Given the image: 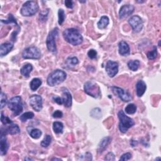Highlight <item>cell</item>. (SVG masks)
<instances>
[{
    "label": "cell",
    "mask_w": 161,
    "mask_h": 161,
    "mask_svg": "<svg viewBox=\"0 0 161 161\" xmlns=\"http://www.w3.org/2000/svg\"><path fill=\"white\" fill-rule=\"evenodd\" d=\"M131 158V154L129 152H127V153L123 154L119 160H129Z\"/></svg>",
    "instance_id": "cell-40"
},
{
    "label": "cell",
    "mask_w": 161,
    "mask_h": 161,
    "mask_svg": "<svg viewBox=\"0 0 161 161\" xmlns=\"http://www.w3.org/2000/svg\"><path fill=\"white\" fill-rule=\"evenodd\" d=\"M41 55L38 48L34 46L26 48L22 52V57L25 59H39Z\"/></svg>",
    "instance_id": "cell-8"
},
{
    "label": "cell",
    "mask_w": 161,
    "mask_h": 161,
    "mask_svg": "<svg viewBox=\"0 0 161 161\" xmlns=\"http://www.w3.org/2000/svg\"><path fill=\"white\" fill-rule=\"evenodd\" d=\"M42 131L38 129H33L30 132V135L34 139H38L42 135Z\"/></svg>",
    "instance_id": "cell-29"
},
{
    "label": "cell",
    "mask_w": 161,
    "mask_h": 161,
    "mask_svg": "<svg viewBox=\"0 0 161 161\" xmlns=\"http://www.w3.org/2000/svg\"><path fill=\"white\" fill-rule=\"evenodd\" d=\"M66 18V15L64 10L59 9L58 11V23L60 25H62Z\"/></svg>",
    "instance_id": "cell-32"
},
{
    "label": "cell",
    "mask_w": 161,
    "mask_h": 161,
    "mask_svg": "<svg viewBox=\"0 0 161 161\" xmlns=\"http://www.w3.org/2000/svg\"><path fill=\"white\" fill-rule=\"evenodd\" d=\"M13 48V44L12 43H4L0 46V55L3 57L7 55Z\"/></svg>",
    "instance_id": "cell-20"
},
{
    "label": "cell",
    "mask_w": 161,
    "mask_h": 161,
    "mask_svg": "<svg viewBox=\"0 0 161 161\" xmlns=\"http://www.w3.org/2000/svg\"><path fill=\"white\" fill-rule=\"evenodd\" d=\"M118 117L120 120L119 130L122 133H126L129 129L135 125L134 120L126 116L122 110H120L118 112Z\"/></svg>",
    "instance_id": "cell-3"
},
{
    "label": "cell",
    "mask_w": 161,
    "mask_h": 161,
    "mask_svg": "<svg viewBox=\"0 0 161 161\" xmlns=\"http://www.w3.org/2000/svg\"><path fill=\"white\" fill-rule=\"evenodd\" d=\"M49 12V9H47L44 11H42V12L40 13V21H41L42 22L47 21Z\"/></svg>",
    "instance_id": "cell-36"
},
{
    "label": "cell",
    "mask_w": 161,
    "mask_h": 161,
    "mask_svg": "<svg viewBox=\"0 0 161 161\" xmlns=\"http://www.w3.org/2000/svg\"><path fill=\"white\" fill-rule=\"evenodd\" d=\"M84 89L85 93L91 97L97 98L101 96V89L96 83L92 81H88L84 84Z\"/></svg>",
    "instance_id": "cell-7"
},
{
    "label": "cell",
    "mask_w": 161,
    "mask_h": 161,
    "mask_svg": "<svg viewBox=\"0 0 161 161\" xmlns=\"http://www.w3.org/2000/svg\"><path fill=\"white\" fill-rule=\"evenodd\" d=\"M7 127H5L4 129L1 127V134H3L7 135L8 134L10 135H16L20 133V129L19 127V126L14 123L13 122L12 123H10Z\"/></svg>",
    "instance_id": "cell-12"
},
{
    "label": "cell",
    "mask_w": 161,
    "mask_h": 161,
    "mask_svg": "<svg viewBox=\"0 0 161 161\" xmlns=\"http://www.w3.org/2000/svg\"><path fill=\"white\" fill-rule=\"evenodd\" d=\"M119 54L122 56H128L130 54V49L129 44L125 41L122 40L118 44Z\"/></svg>",
    "instance_id": "cell-15"
},
{
    "label": "cell",
    "mask_w": 161,
    "mask_h": 161,
    "mask_svg": "<svg viewBox=\"0 0 161 161\" xmlns=\"http://www.w3.org/2000/svg\"><path fill=\"white\" fill-rule=\"evenodd\" d=\"M125 112L129 114H133L137 111V106L133 103L128 105L125 108Z\"/></svg>",
    "instance_id": "cell-28"
},
{
    "label": "cell",
    "mask_w": 161,
    "mask_h": 161,
    "mask_svg": "<svg viewBox=\"0 0 161 161\" xmlns=\"http://www.w3.org/2000/svg\"><path fill=\"white\" fill-rule=\"evenodd\" d=\"M105 160H108V161H113L115 160V156L113 152H109L106 154V157H105Z\"/></svg>",
    "instance_id": "cell-39"
},
{
    "label": "cell",
    "mask_w": 161,
    "mask_h": 161,
    "mask_svg": "<svg viewBox=\"0 0 161 161\" xmlns=\"http://www.w3.org/2000/svg\"><path fill=\"white\" fill-rule=\"evenodd\" d=\"M33 70V66L30 64H27L21 67L20 72L25 78H28L30 76V74Z\"/></svg>",
    "instance_id": "cell-21"
},
{
    "label": "cell",
    "mask_w": 161,
    "mask_h": 161,
    "mask_svg": "<svg viewBox=\"0 0 161 161\" xmlns=\"http://www.w3.org/2000/svg\"><path fill=\"white\" fill-rule=\"evenodd\" d=\"M8 107L13 112V116H18L23 112V104L21 97L17 96L11 98L8 102Z\"/></svg>",
    "instance_id": "cell-5"
},
{
    "label": "cell",
    "mask_w": 161,
    "mask_h": 161,
    "mask_svg": "<svg viewBox=\"0 0 161 161\" xmlns=\"http://www.w3.org/2000/svg\"><path fill=\"white\" fill-rule=\"evenodd\" d=\"M135 7L131 4H125L120 8L119 11V18L123 19L129 16L134 13Z\"/></svg>",
    "instance_id": "cell-14"
},
{
    "label": "cell",
    "mask_w": 161,
    "mask_h": 161,
    "mask_svg": "<svg viewBox=\"0 0 161 161\" xmlns=\"http://www.w3.org/2000/svg\"><path fill=\"white\" fill-rule=\"evenodd\" d=\"M53 100L54 101L57 103L58 105H62L63 104V102H62V97H53Z\"/></svg>",
    "instance_id": "cell-43"
},
{
    "label": "cell",
    "mask_w": 161,
    "mask_h": 161,
    "mask_svg": "<svg viewBox=\"0 0 161 161\" xmlns=\"http://www.w3.org/2000/svg\"><path fill=\"white\" fill-rule=\"evenodd\" d=\"M136 2H137V3H144L145 1H137Z\"/></svg>",
    "instance_id": "cell-47"
},
{
    "label": "cell",
    "mask_w": 161,
    "mask_h": 161,
    "mask_svg": "<svg viewBox=\"0 0 161 161\" xmlns=\"http://www.w3.org/2000/svg\"><path fill=\"white\" fill-rule=\"evenodd\" d=\"M8 101H7V97L3 91L1 93V109H3L6 105H7Z\"/></svg>",
    "instance_id": "cell-37"
},
{
    "label": "cell",
    "mask_w": 161,
    "mask_h": 161,
    "mask_svg": "<svg viewBox=\"0 0 161 161\" xmlns=\"http://www.w3.org/2000/svg\"><path fill=\"white\" fill-rule=\"evenodd\" d=\"M111 140L112 139L110 137H104L103 139H102L99 143L98 147H97V152L99 154H101L102 152H104L105 149L107 148L108 145L110 144Z\"/></svg>",
    "instance_id": "cell-19"
},
{
    "label": "cell",
    "mask_w": 161,
    "mask_h": 161,
    "mask_svg": "<svg viewBox=\"0 0 161 161\" xmlns=\"http://www.w3.org/2000/svg\"><path fill=\"white\" fill-rule=\"evenodd\" d=\"M160 160V157H159V158H157V159H156V160Z\"/></svg>",
    "instance_id": "cell-48"
},
{
    "label": "cell",
    "mask_w": 161,
    "mask_h": 161,
    "mask_svg": "<svg viewBox=\"0 0 161 161\" xmlns=\"http://www.w3.org/2000/svg\"><path fill=\"white\" fill-rule=\"evenodd\" d=\"M147 89V85L145 82L142 80H138L136 83V92L137 95L139 97H141L145 93Z\"/></svg>",
    "instance_id": "cell-18"
},
{
    "label": "cell",
    "mask_w": 161,
    "mask_h": 161,
    "mask_svg": "<svg viewBox=\"0 0 161 161\" xmlns=\"http://www.w3.org/2000/svg\"><path fill=\"white\" fill-rule=\"evenodd\" d=\"M63 37L67 42L74 46L81 44L83 42L81 34L75 28H67L63 32Z\"/></svg>",
    "instance_id": "cell-1"
},
{
    "label": "cell",
    "mask_w": 161,
    "mask_h": 161,
    "mask_svg": "<svg viewBox=\"0 0 161 161\" xmlns=\"http://www.w3.org/2000/svg\"><path fill=\"white\" fill-rule=\"evenodd\" d=\"M66 7L68 8H71L72 9L73 8V2L71 0H66L64 2Z\"/></svg>",
    "instance_id": "cell-42"
},
{
    "label": "cell",
    "mask_w": 161,
    "mask_h": 161,
    "mask_svg": "<svg viewBox=\"0 0 161 161\" xmlns=\"http://www.w3.org/2000/svg\"><path fill=\"white\" fill-rule=\"evenodd\" d=\"M129 24L135 33L140 32L143 28V23L139 16L135 15L131 16L129 20Z\"/></svg>",
    "instance_id": "cell-10"
},
{
    "label": "cell",
    "mask_w": 161,
    "mask_h": 161,
    "mask_svg": "<svg viewBox=\"0 0 161 161\" xmlns=\"http://www.w3.org/2000/svg\"><path fill=\"white\" fill-rule=\"evenodd\" d=\"M53 130L56 134H60L63 132L64 125L60 122H55L53 123Z\"/></svg>",
    "instance_id": "cell-24"
},
{
    "label": "cell",
    "mask_w": 161,
    "mask_h": 161,
    "mask_svg": "<svg viewBox=\"0 0 161 161\" xmlns=\"http://www.w3.org/2000/svg\"><path fill=\"white\" fill-rule=\"evenodd\" d=\"M59 35V28H54L52 30H51L46 40V45L48 50L51 52L55 53L57 52V46L55 40Z\"/></svg>",
    "instance_id": "cell-6"
},
{
    "label": "cell",
    "mask_w": 161,
    "mask_h": 161,
    "mask_svg": "<svg viewBox=\"0 0 161 161\" xmlns=\"http://www.w3.org/2000/svg\"><path fill=\"white\" fill-rule=\"evenodd\" d=\"M90 114L92 117L96 118H100L101 117V112L100 109L98 108L93 109V110H91Z\"/></svg>",
    "instance_id": "cell-34"
},
{
    "label": "cell",
    "mask_w": 161,
    "mask_h": 161,
    "mask_svg": "<svg viewBox=\"0 0 161 161\" xmlns=\"http://www.w3.org/2000/svg\"><path fill=\"white\" fill-rule=\"evenodd\" d=\"M1 24H15L16 26H18V24H17V22L16 19L14 18V16L13 15L10 14L9 15V17L8 19L7 20H1Z\"/></svg>",
    "instance_id": "cell-33"
},
{
    "label": "cell",
    "mask_w": 161,
    "mask_h": 161,
    "mask_svg": "<svg viewBox=\"0 0 161 161\" xmlns=\"http://www.w3.org/2000/svg\"><path fill=\"white\" fill-rule=\"evenodd\" d=\"M30 105L33 110L39 112L42 110L43 107L42 97L37 95H32L30 97Z\"/></svg>",
    "instance_id": "cell-11"
},
{
    "label": "cell",
    "mask_w": 161,
    "mask_h": 161,
    "mask_svg": "<svg viewBox=\"0 0 161 161\" xmlns=\"http://www.w3.org/2000/svg\"><path fill=\"white\" fill-rule=\"evenodd\" d=\"M62 100L63 102V105L66 108H69L72 105V96L67 89H65L62 91Z\"/></svg>",
    "instance_id": "cell-16"
},
{
    "label": "cell",
    "mask_w": 161,
    "mask_h": 161,
    "mask_svg": "<svg viewBox=\"0 0 161 161\" xmlns=\"http://www.w3.org/2000/svg\"><path fill=\"white\" fill-rule=\"evenodd\" d=\"M52 117L54 118H61L63 117V113L60 110H56L53 113Z\"/></svg>",
    "instance_id": "cell-41"
},
{
    "label": "cell",
    "mask_w": 161,
    "mask_h": 161,
    "mask_svg": "<svg viewBox=\"0 0 161 161\" xmlns=\"http://www.w3.org/2000/svg\"><path fill=\"white\" fill-rule=\"evenodd\" d=\"M106 71L110 78L115 76L118 72V64L117 62L108 61L106 65Z\"/></svg>",
    "instance_id": "cell-13"
},
{
    "label": "cell",
    "mask_w": 161,
    "mask_h": 161,
    "mask_svg": "<svg viewBox=\"0 0 161 161\" xmlns=\"http://www.w3.org/2000/svg\"><path fill=\"white\" fill-rule=\"evenodd\" d=\"M8 147V143L6 135L0 134V154L1 156H4L5 154H7Z\"/></svg>",
    "instance_id": "cell-17"
},
{
    "label": "cell",
    "mask_w": 161,
    "mask_h": 161,
    "mask_svg": "<svg viewBox=\"0 0 161 161\" xmlns=\"http://www.w3.org/2000/svg\"><path fill=\"white\" fill-rule=\"evenodd\" d=\"M88 55L89 59H95L97 57V52L95 49H90L88 52Z\"/></svg>",
    "instance_id": "cell-38"
},
{
    "label": "cell",
    "mask_w": 161,
    "mask_h": 161,
    "mask_svg": "<svg viewBox=\"0 0 161 161\" xmlns=\"http://www.w3.org/2000/svg\"><path fill=\"white\" fill-rule=\"evenodd\" d=\"M51 141H52V138H51L50 135H45V137H44V139L41 142V143H40V144H41V146L42 147H44V148L48 147L49 146V145L50 144Z\"/></svg>",
    "instance_id": "cell-30"
},
{
    "label": "cell",
    "mask_w": 161,
    "mask_h": 161,
    "mask_svg": "<svg viewBox=\"0 0 161 161\" xmlns=\"http://www.w3.org/2000/svg\"><path fill=\"white\" fill-rule=\"evenodd\" d=\"M109 22H110V20H109L108 17L107 16H103L100 18V21L97 22V27H98L99 29L101 30L105 29L108 25Z\"/></svg>",
    "instance_id": "cell-22"
},
{
    "label": "cell",
    "mask_w": 161,
    "mask_h": 161,
    "mask_svg": "<svg viewBox=\"0 0 161 161\" xmlns=\"http://www.w3.org/2000/svg\"><path fill=\"white\" fill-rule=\"evenodd\" d=\"M157 56V50L156 47H154L152 50L148 52L147 54V57L149 60H154L156 58Z\"/></svg>",
    "instance_id": "cell-31"
},
{
    "label": "cell",
    "mask_w": 161,
    "mask_h": 161,
    "mask_svg": "<svg viewBox=\"0 0 161 161\" xmlns=\"http://www.w3.org/2000/svg\"><path fill=\"white\" fill-rule=\"evenodd\" d=\"M51 160H62V159H57V158H52L51 159Z\"/></svg>",
    "instance_id": "cell-45"
},
{
    "label": "cell",
    "mask_w": 161,
    "mask_h": 161,
    "mask_svg": "<svg viewBox=\"0 0 161 161\" xmlns=\"http://www.w3.org/2000/svg\"><path fill=\"white\" fill-rule=\"evenodd\" d=\"M42 82L40 79L39 78H34L33 79L30 83V87L32 91H36L40 86H41Z\"/></svg>",
    "instance_id": "cell-23"
},
{
    "label": "cell",
    "mask_w": 161,
    "mask_h": 161,
    "mask_svg": "<svg viewBox=\"0 0 161 161\" xmlns=\"http://www.w3.org/2000/svg\"><path fill=\"white\" fill-rule=\"evenodd\" d=\"M1 121L2 123L4 125L6 126V125H9L10 123H13L12 121H11L8 117L5 116L3 112H1Z\"/></svg>",
    "instance_id": "cell-35"
},
{
    "label": "cell",
    "mask_w": 161,
    "mask_h": 161,
    "mask_svg": "<svg viewBox=\"0 0 161 161\" xmlns=\"http://www.w3.org/2000/svg\"><path fill=\"white\" fill-rule=\"evenodd\" d=\"M25 160H32L33 159H30V158H28V159H25Z\"/></svg>",
    "instance_id": "cell-46"
},
{
    "label": "cell",
    "mask_w": 161,
    "mask_h": 161,
    "mask_svg": "<svg viewBox=\"0 0 161 161\" xmlns=\"http://www.w3.org/2000/svg\"><path fill=\"white\" fill-rule=\"evenodd\" d=\"M127 66L131 71H136L138 70L140 66V61L138 60H134L129 61Z\"/></svg>",
    "instance_id": "cell-25"
},
{
    "label": "cell",
    "mask_w": 161,
    "mask_h": 161,
    "mask_svg": "<svg viewBox=\"0 0 161 161\" xmlns=\"http://www.w3.org/2000/svg\"><path fill=\"white\" fill-rule=\"evenodd\" d=\"M137 144H138V142H137V141L133 140H131L130 141V145H131L132 147H135Z\"/></svg>",
    "instance_id": "cell-44"
},
{
    "label": "cell",
    "mask_w": 161,
    "mask_h": 161,
    "mask_svg": "<svg viewBox=\"0 0 161 161\" xmlns=\"http://www.w3.org/2000/svg\"><path fill=\"white\" fill-rule=\"evenodd\" d=\"M79 2L80 3H86V1H79Z\"/></svg>",
    "instance_id": "cell-49"
},
{
    "label": "cell",
    "mask_w": 161,
    "mask_h": 161,
    "mask_svg": "<svg viewBox=\"0 0 161 161\" xmlns=\"http://www.w3.org/2000/svg\"><path fill=\"white\" fill-rule=\"evenodd\" d=\"M112 89L113 93L124 102H129L132 100L131 94L127 91L117 87V86H113L112 87Z\"/></svg>",
    "instance_id": "cell-9"
},
{
    "label": "cell",
    "mask_w": 161,
    "mask_h": 161,
    "mask_svg": "<svg viewBox=\"0 0 161 161\" xmlns=\"http://www.w3.org/2000/svg\"><path fill=\"white\" fill-rule=\"evenodd\" d=\"M38 10V5L35 1H28L23 4L20 13L24 16H32L37 13Z\"/></svg>",
    "instance_id": "cell-4"
},
{
    "label": "cell",
    "mask_w": 161,
    "mask_h": 161,
    "mask_svg": "<svg viewBox=\"0 0 161 161\" xmlns=\"http://www.w3.org/2000/svg\"><path fill=\"white\" fill-rule=\"evenodd\" d=\"M34 117V113L31 112H28L24 113L20 116V120L22 122H25L28 120L32 119Z\"/></svg>",
    "instance_id": "cell-27"
},
{
    "label": "cell",
    "mask_w": 161,
    "mask_h": 161,
    "mask_svg": "<svg viewBox=\"0 0 161 161\" xmlns=\"http://www.w3.org/2000/svg\"><path fill=\"white\" fill-rule=\"evenodd\" d=\"M79 60L76 57H69L66 60V64L69 67H74L78 64Z\"/></svg>",
    "instance_id": "cell-26"
},
{
    "label": "cell",
    "mask_w": 161,
    "mask_h": 161,
    "mask_svg": "<svg viewBox=\"0 0 161 161\" xmlns=\"http://www.w3.org/2000/svg\"><path fill=\"white\" fill-rule=\"evenodd\" d=\"M67 78L66 73L62 70L56 69L52 72L47 78V82L50 86H55L63 83Z\"/></svg>",
    "instance_id": "cell-2"
}]
</instances>
